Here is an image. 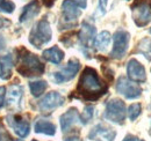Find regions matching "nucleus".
I'll return each mask as SVG.
<instances>
[{
  "instance_id": "nucleus-1",
  "label": "nucleus",
  "mask_w": 151,
  "mask_h": 141,
  "mask_svg": "<svg viewBox=\"0 0 151 141\" xmlns=\"http://www.w3.org/2000/svg\"><path fill=\"white\" fill-rule=\"evenodd\" d=\"M77 90L85 100L91 101L102 96L107 91V86L100 80L96 70L86 67L80 75Z\"/></svg>"
},
{
  "instance_id": "nucleus-2",
  "label": "nucleus",
  "mask_w": 151,
  "mask_h": 141,
  "mask_svg": "<svg viewBox=\"0 0 151 141\" xmlns=\"http://www.w3.org/2000/svg\"><path fill=\"white\" fill-rule=\"evenodd\" d=\"M17 70L21 75L30 78V76H40L44 72V65L41 63L37 56L30 53L27 50H23L20 56L19 65Z\"/></svg>"
},
{
  "instance_id": "nucleus-3",
  "label": "nucleus",
  "mask_w": 151,
  "mask_h": 141,
  "mask_svg": "<svg viewBox=\"0 0 151 141\" xmlns=\"http://www.w3.org/2000/svg\"><path fill=\"white\" fill-rule=\"evenodd\" d=\"M51 36H52V33H51L50 24L45 19H43L38 21L36 26L33 28L30 36H29V42L35 48L41 49L44 44L51 41Z\"/></svg>"
},
{
  "instance_id": "nucleus-4",
  "label": "nucleus",
  "mask_w": 151,
  "mask_h": 141,
  "mask_svg": "<svg viewBox=\"0 0 151 141\" xmlns=\"http://www.w3.org/2000/svg\"><path fill=\"white\" fill-rule=\"evenodd\" d=\"M132 13L135 24L137 27H145L151 22V0H135Z\"/></svg>"
},
{
  "instance_id": "nucleus-5",
  "label": "nucleus",
  "mask_w": 151,
  "mask_h": 141,
  "mask_svg": "<svg viewBox=\"0 0 151 141\" xmlns=\"http://www.w3.org/2000/svg\"><path fill=\"white\" fill-rule=\"evenodd\" d=\"M105 118L115 124H123L126 119V104L119 98L111 100L105 111Z\"/></svg>"
},
{
  "instance_id": "nucleus-6",
  "label": "nucleus",
  "mask_w": 151,
  "mask_h": 141,
  "mask_svg": "<svg viewBox=\"0 0 151 141\" xmlns=\"http://www.w3.org/2000/svg\"><path fill=\"white\" fill-rule=\"evenodd\" d=\"M113 38L114 46L112 52H111V56H112V58H115V59H121V58L124 57V54L128 50L130 35L126 30L120 29L114 34Z\"/></svg>"
},
{
  "instance_id": "nucleus-7",
  "label": "nucleus",
  "mask_w": 151,
  "mask_h": 141,
  "mask_svg": "<svg viewBox=\"0 0 151 141\" xmlns=\"http://www.w3.org/2000/svg\"><path fill=\"white\" fill-rule=\"evenodd\" d=\"M116 90L119 94L123 95L126 98H137L138 96H141L142 89L141 87L135 83L132 80H128L126 76H120L117 82H116Z\"/></svg>"
},
{
  "instance_id": "nucleus-8",
  "label": "nucleus",
  "mask_w": 151,
  "mask_h": 141,
  "mask_svg": "<svg viewBox=\"0 0 151 141\" xmlns=\"http://www.w3.org/2000/svg\"><path fill=\"white\" fill-rule=\"evenodd\" d=\"M79 70H80V63L77 59H71L66 64V66L62 67L58 72H55L52 74V79L57 83H63V82L70 81L75 78Z\"/></svg>"
},
{
  "instance_id": "nucleus-9",
  "label": "nucleus",
  "mask_w": 151,
  "mask_h": 141,
  "mask_svg": "<svg viewBox=\"0 0 151 141\" xmlns=\"http://www.w3.org/2000/svg\"><path fill=\"white\" fill-rule=\"evenodd\" d=\"M116 132L113 128L106 127L102 124L94 126L88 133V139L91 141H114Z\"/></svg>"
},
{
  "instance_id": "nucleus-10",
  "label": "nucleus",
  "mask_w": 151,
  "mask_h": 141,
  "mask_svg": "<svg viewBox=\"0 0 151 141\" xmlns=\"http://www.w3.org/2000/svg\"><path fill=\"white\" fill-rule=\"evenodd\" d=\"M127 73L129 79L134 82H145L147 74L143 65L136 59H130L127 65Z\"/></svg>"
},
{
  "instance_id": "nucleus-11",
  "label": "nucleus",
  "mask_w": 151,
  "mask_h": 141,
  "mask_svg": "<svg viewBox=\"0 0 151 141\" xmlns=\"http://www.w3.org/2000/svg\"><path fill=\"white\" fill-rule=\"evenodd\" d=\"M6 122L8 123V125L13 128V131L19 135L20 138H26L29 134L30 125L26 119L21 118L19 116H7Z\"/></svg>"
},
{
  "instance_id": "nucleus-12",
  "label": "nucleus",
  "mask_w": 151,
  "mask_h": 141,
  "mask_svg": "<svg viewBox=\"0 0 151 141\" xmlns=\"http://www.w3.org/2000/svg\"><path fill=\"white\" fill-rule=\"evenodd\" d=\"M63 103H64V97L57 91H51L42 98V101L38 103V106L42 111H50L63 105Z\"/></svg>"
},
{
  "instance_id": "nucleus-13",
  "label": "nucleus",
  "mask_w": 151,
  "mask_h": 141,
  "mask_svg": "<svg viewBox=\"0 0 151 141\" xmlns=\"http://www.w3.org/2000/svg\"><path fill=\"white\" fill-rule=\"evenodd\" d=\"M94 38H95V28L87 23L84 22L81 24V29L79 33V41L81 43V45L85 49H90L92 48V45L94 44Z\"/></svg>"
},
{
  "instance_id": "nucleus-14",
  "label": "nucleus",
  "mask_w": 151,
  "mask_h": 141,
  "mask_svg": "<svg viewBox=\"0 0 151 141\" xmlns=\"http://www.w3.org/2000/svg\"><path fill=\"white\" fill-rule=\"evenodd\" d=\"M60 127L63 132H68L72 126H75L77 123L80 122V116L78 113V110L76 108L69 109L64 115L60 116L59 118Z\"/></svg>"
},
{
  "instance_id": "nucleus-15",
  "label": "nucleus",
  "mask_w": 151,
  "mask_h": 141,
  "mask_svg": "<svg viewBox=\"0 0 151 141\" xmlns=\"http://www.w3.org/2000/svg\"><path fill=\"white\" fill-rule=\"evenodd\" d=\"M22 93H23V88L19 86V85H13L11 86L7 95H6V102L7 105L13 109H19L20 104H21V100H22Z\"/></svg>"
},
{
  "instance_id": "nucleus-16",
  "label": "nucleus",
  "mask_w": 151,
  "mask_h": 141,
  "mask_svg": "<svg viewBox=\"0 0 151 141\" xmlns=\"http://www.w3.org/2000/svg\"><path fill=\"white\" fill-rule=\"evenodd\" d=\"M62 11H63L64 20L66 22H73L81 14L79 7L71 0H64V2L62 5Z\"/></svg>"
},
{
  "instance_id": "nucleus-17",
  "label": "nucleus",
  "mask_w": 151,
  "mask_h": 141,
  "mask_svg": "<svg viewBox=\"0 0 151 141\" xmlns=\"http://www.w3.org/2000/svg\"><path fill=\"white\" fill-rule=\"evenodd\" d=\"M13 66H14V59L12 54H6L0 57V78L2 80H8L12 76Z\"/></svg>"
},
{
  "instance_id": "nucleus-18",
  "label": "nucleus",
  "mask_w": 151,
  "mask_h": 141,
  "mask_svg": "<svg viewBox=\"0 0 151 141\" xmlns=\"http://www.w3.org/2000/svg\"><path fill=\"white\" fill-rule=\"evenodd\" d=\"M38 13H40V4L36 0H33L27 6H24L22 14L20 16V22H27L30 19L35 18Z\"/></svg>"
},
{
  "instance_id": "nucleus-19",
  "label": "nucleus",
  "mask_w": 151,
  "mask_h": 141,
  "mask_svg": "<svg viewBox=\"0 0 151 141\" xmlns=\"http://www.w3.org/2000/svg\"><path fill=\"white\" fill-rule=\"evenodd\" d=\"M43 58L47 61H50L52 64H60V61L64 58V52L58 48V46H52L45 51H43Z\"/></svg>"
},
{
  "instance_id": "nucleus-20",
  "label": "nucleus",
  "mask_w": 151,
  "mask_h": 141,
  "mask_svg": "<svg viewBox=\"0 0 151 141\" xmlns=\"http://www.w3.org/2000/svg\"><path fill=\"white\" fill-rule=\"evenodd\" d=\"M35 132L36 133H42V134H47V135H55L56 133V126L51 122L44 120V119H40L35 123Z\"/></svg>"
},
{
  "instance_id": "nucleus-21",
  "label": "nucleus",
  "mask_w": 151,
  "mask_h": 141,
  "mask_svg": "<svg viewBox=\"0 0 151 141\" xmlns=\"http://www.w3.org/2000/svg\"><path fill=\"white\" fill-rule=\"evenodd\" d=\"M109 43H111V34L108 31H101L99 35L95 36L94 46L98 50L105 51L109 45Z\"/></svg>"
},
{
  "instance_id": "nucleus-22",
  "label": "nucleus",
  "mask_w": 151,
  "mask_h": 141,
  "mask_svg": "<svg viewBox=\"0 0 151 141\" xmlns=\"http://www.w3.org/2000/svg\"><path fill=\"white\" fill-rule=\"evenodd\" d=\"M137 52L142 53L149 61H151V39L150 38H143L137 44Z\"/></svg>"
},
{
  "instance_id": "nucleus-23",
  "label": "nucleus",
  "mask_w": 151,
  "mask_h": 141,
  "mask_svg": "<svg viewBox=\"0 0 151 141\" xmlns=\"http://www.w3.org/2000/svg\"><path fill=\"white\" fill-rule=\"evenodd\" d=\"M48 87V83L45 81H34V82H30L29 83V88H30V91H32V95L35 96V97H38L41 96L44 90Z\"/></svg>"
},
{
  "instance_id": "nucleus-24",
  "label": "nucleus",
  "mask_w": 151,
  "mask_h": 141,
  "mask_svg": "<svg viewBox=\"0 0 151 141\" xmlns=\"http://www.w3.org/2000/svg\"><path fill=\"white\" fill-rule=\"evenodd\" d=\"M93 113H94V108L92 105H88L86 106L80 116V122L83 124H87L93 117Z\"/></svg>"
},
{
  "instance_id": "nucleus-25",
  "label": "nucleus",
  "mask_w": 151,
  "mask_h": 141,
  "mask_svg": "<svg viewBox=\"0 0 151 141\" xmlns=\"http://www.w3.org/2000/svg\"><path fill=\"white\" fill-rule=\"evenodd\" d=\"M141 111H142V106L139 103H135L132 104L128 109V116H129V119L130 120H135L139 115H141Z\"/></svg>"
},
{
  "instance_id": "nucleus-26",
  "label": "nucleus",
  "mask_w": 151,
  "mask_h": 141,
  "mask_svg": "<svg viewBox=\"0 0 151 141\" xmlns=\"http://www.w3.org/2000/svg\"><path fill=\"white\" fill-rule=\"evenodd\" d=\"M15 8V5L9 0H0V12L12 13Z\"/></svg>"
},
{
  "instance_id": "nucleus-27",
  "label": "nucleus",
  "mask_w": 151,
  "mask_h": 141,
  "mask_svg": "<svg viewBox=\"0 0 151 141\" xmlns=\"http://www.w3.org/2000/svg\"><path fill=\"white\" fill-rule=\"evenodd\" d=\"M0 141H12V138L9 137L8 132L6 131L5 126L0 122Z\"/></svg>"
},
{
  "instance_id": "nucleus-28",
  "label": "nucleus",
  "mask_w": 151,
  "mask_h": 141,
  "mask_svg": "<svg viewBox=\"0 0 151 141\" xmlns=\"http://www.w3.org/2000/svg\"><path fill=\"white\" fill-rule=\"evenodd\" d=\"M106 7H107V0H100L99 1V11L101 14H105Z\"/></svg>"
},
{
  "instance_id": "nucleus-29",
  "label": "nucleus",
  "mask_w": 151,
  "mask_h": 141,
  "mask_svg": "<svg viewBox=\"0 0 151 141\" xmlns=\"http://www.w3.org/2000/svg\"><path fill=\"white\" fill-rule=\"evenodd\" d=\"M71 1H72V2H75L79 8H83V9H85V8H86L87 0H71Z\"/></svg>"
},
{
  "instance_id": "nucleus-30",
  "label": "nucleus",
  "mask_w": 151,
  "mask_h": 141,
  "mask_svg": "<svg viewBox=\"0 0 151 141\" xmlns=\"http://www.w3.org/2000/svg\"><path fill=\"white\" fill-rule=\"evenodd\" d=\"M5 91H6L5 87H0V108L5 103Z\"/></svg>"
},
{
  "instance_id": "nucleus-31",
  "label": "nucleus",
  "mask_w": 151,
  "mask_h": 141,
  "mask_svg": "<svg viewBox=\"0 0 151 141\" xmlns=\"http://www.w3.org/2000/svg\"><path fill=\"white\" fill-rule=\"evenodd\" d=\"M123 141H141V139H138L137 137H135V135H132V134H129V135H127Z\"/></svg>"
},
{
  "instance_id": "nucleus-32",
  "label": "nucleus",
  "mask_w": 151,
  "mask_h": 141,
  "mask_svg": "<svg viewBox=\"0 0 151 141\" xmlns=\"http://www.w3.org/2000/svg\"><path fill=\"white\" fill-rule=\"evenodd\" d=\"M55 1L56 0H42V2L44 4V6H47V7H51L55 4Z\"/></svg>"
},
{
  "instance_id": "nucleus-33",
  "label": "nucleus",
  "mask_w": 151,
  "mask_h": 141,
  "mask_svg": "<svg viewBox=\"0 0 151 141\" xmlns=\"http://www.w3.org/2000/svg\"><path fill=\"white\" fill-rule=\"evenodd\" d=\"M65 141H81V139H80V138H78V137H71V138L65 139Z\"/></svg>"
},
{
  "instance_id": "nucleus-34",
  "label": "nucleus",
  "mask_w": 151,
  "mask_h": 141,
  "mask_svg": "<svg viewBox=\"0 0 151 141\" xmlns=\"http://www.w3.org/2000/svg\"><path fill=\"white\" fill-rule=\"evenodd\" d=\"M4 45H5V43H4V41H2V38H1V36H0V50L4 48Z\"/></svg>"
},
{
  "instance_id": "nucleus-35",
  "label": "nucleus",
  "mask_w": 151,
  "mask_h": 141,
  "mask_svg": "<svg viewBox=\"0 0 151 141\" xmlns=\"http://www.w3.org/2000/svg\"><path fill=\"white\" fill-rule=\"evenodd\" d=\"M12 141H22V140H20V139H17V140H12Z\"/></svg>"
},
{
  "instance_id": "nucleus-36",
  "label": "nucleus",
  "mask_w": 151,
  "mask_h": 141,
  "mask_svg": "<svg viewBox=\"0 0 151 141\" xmlns=\"http://www.w3.org/2000/svg\"><path fill=\"white\" fill-rule=\"evenodd\" d=\"M150 34H151V28H150Z\"/></svg>"
},
{
  "instance_id": "nucleus-37",
  "label": "nucleus",
  "mask_w": 151,
  "mask_h": 141,
  "mask_svg": "<svg viewBox=\"0 0 151 141\" xmlns=\"http://www.w3.org/2000/svg\"><path fill=\"white\" fill-rule=\"evenodd\" d=\"M33 141H37V140H33Z\"/></svg>"
},
{
  "instance_id": "nucleus-38",
  "label": "nucleus",
  "mask_w": 151,
  "mask_h": 141,
  "mask_svg": "<svg viewBox=\"0 0 151 141\" xmlns=\"http://www.w3.org/2000/svg\"><path fill=\"white\" fill-rule=\"evenodd\" d=\"M141 141H143V140H141Z\"/></svg>"
}]
</instances>
